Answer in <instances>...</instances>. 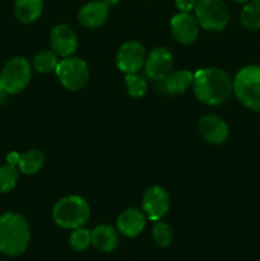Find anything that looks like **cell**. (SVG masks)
<instances>
[{
    "instance_id": "obj_31",
    "label": "cell",
    "mask_w": 260,
    "mask_h": 261,
    "mask_svg": "<svg viewBox=\"0 0 260 261\" xmlns=\"http://www.w3.org/2000/svg\"><path fill=\"white\" fill-rule=\"evenodd\" d=\"M0 261H2V260H0Z\"/></svg>"
},
{
    "instance_id": "obj_30",
    "label": "cell",
    "mask_w": 260,
    "mask_h": 261,
    "mask_svg": "<svg viewBox=\"0 0 260 261\" xmlns=\"http://www.w3.org/2000/svg\"><path fill=\"white\" fill-rule=\"evenodd\" d=\"M232 2L237 3V4H246V3L249 2V0H232Z\"/></svg>"
},
{
    "instance_id": "obj_15",
    "label": "cell",
    "mask_w": 260,
    "mask_h": 261,
    "mask_svg": "<svg viewBox=\"0 0 260 261\" xmlns=\"http://www.w3.org/2000/svg\"><path fill=\"white\" fill-rule=\"evenodd\" d=\"M109 12L110 8L103 2L93 0V2L84 4L79 9L78 20L81 22L82 25L87 28L99 27L109 18Z\"/></svg>"
},
{
    "instance_id": "obj_20",
    "label": "cell",
    "mask_w": 260,
    "mask_h": 261,
    "mask_svg": "<svg viewBox=\"0 0 260 261\" xmlns=\"http://www.w3.org/2000/svg\"><path fill=\"white\" fill-rule=\"evenodd\" d=\"M240 20L247 30H260V0H249L242 8Z\"/></svg>"
},
{
    "instance_id": "obj_10",
    "label": "cell",
    "mask_w": 260,
    "mask_h": 261,
    "mask_svg": "<svg viewBox=\"0 0 260 261\" xmlns=\"http://www.w3.org/2000/svg\"><path fill=\"white\" fill-rule=\"evenodd\" d=\"M172 65V54L167 47H163V46L153 48L145 56V74L148 78L153 79V81H163L171 73Z\"/></svg>"
},
{
    "instance_id": "obj_21",
    "label": "cell",
    "mask_w": 260,
    "mask_h": 261,
    "mask_svg": "<svg viewBox=\"0 0 260 261\" xmlns=\"http://www.w3.org/2000/svg\"><path fill=\"white\" fill-rule=\"evenodd\" d=\"M33 68L42 74H48L55 71L59 65V56L51 51H41L33 58Z\"/></svg>"
},
{
    "instance_id": "obj_18",
    "label": "cell",
    "mask_w": 260,
    "mask_h": 261,
    "mask_svg": "<svg viewBox=\"0 0 260 261\" xmlns=\"http://www.w3.org/2000/svg\"><path fill=\"white\" fill-rule=\"evenodd\" d=\"M194 74L189 70H178L175 73H170L163 79V86L167 93L170 94H183L193 86Z\"/></svg>"
},
{
    "instance_id": "obj_13",
    "label": "cell",
    "mask_w": 260,
    "mask_h": 261,
    "mask_svg": "<svg viewBox=\"0 0 260 261\" xmlns=\"http://www.w3.org/2000/svg\"><path fill=\"white\" fill-rule=\"evenodd\" d=\"M199 133L211 144H223L228 139V125L216 115H205L199 121Z\"/></svg>"
},
{
    "instance_id": "obj_29",
    "label": "cell",
    "mask_w": 260,
    "mask_h": 261,
    "mask_svg": "<svg viewBox=\"0 0 260 261\" xmlns=\"http://www.w3.org/2000/svg\"><path fill=\"white\" fill-rule=\"evenodd\" d=\"M102 2H103L107 7L111 8V7H114V5H116L119 0H102Z\"/></svg>"
},
{
    "instance_id": "obj_2",
    "label": "cell",
    "mask_w": 260,
    "mask_h": 261,
    "mask_svg": "<svg viewBox=\"0 0 260 261\" xmlns=\"http://www.w3.org/2000/svg\"><path fill=\"white\" fill-rule=\"evenodd\" d=\"M31 241V229L27 219L14 212L0 217V254L19 256L27 250Z\"/></svg>"
},
{
    "instance_id": "obj_7",
    "label": "cell",
    "mask_w": 260,
    "mask_h": 261,
    "mask_svg": "<svg viewBox=\"0 0 260 261\" xmlns=\"http://www.w3.org/2000/svg\"><path fill=\"white\" fill-rule=\"evenodd\" d=\"M55 73L61 84L73 92L83 88L89 79V69L86 61L73 56H68L59 61Z\"/></svg>"
},
{
    "instance_id": "obj_12",
    "label": "cell",
    "mask_w": 260,
    "mask_h": 261,
    "mask_svg": "<svg viewBox=\"0 0 260 261\" xmlns=\"http://www.w3.org/2000/svg\"><path fill=\"white\" fill-rule=\"evenodd\" d=\"M199 23L195 15L190 13H177L171 19V33L176 41L183 45L195 42L199 36Z\"/></svg>"
},
{
    "instance_id": "obj_14",
    "label": "cell",
    "mask_w": 260,
    "mask_h": 261,
    "mask_svg": "<svg viewBox=\"0 0 260 261\" xmlns=\"http://www.w3.org/2000/svg\"><path fill=\"white\" fill-rule=\"evenodd\" d=\"M145 221H147V217L143 213V211H139L137 208L125 209L117 217V231L127 239H134L143 232L145 227Z\"/></svg>"
},
{
    "instance_id": "obj_26",
    "label": "cell",
    "mask_w": 260,
    "mask_h": 261,
    "mask_svg": "<svg viewBox=\"0 0 260 261\" xmlns=\"http://www.w3.org/2000/svg\"><path fill=\"white\" fill-rule=\"evenodd\" d=\"M198 0H175L176 8L181 13H191L196 7Z\"/></svg>"
},
{
    "instance_id": "obj_19",
    "label": "cell",
    "mask_w": 260,
    "mask_h": 261,
    "mask_svg": "<svg viewBox=\"0 0 260 261\" xmlns=\"http://www.w3.org/2000/svg\"><path fill=\"white\" fill-rule=\"evenodd\" d=\"M43 163H45L43 153L37 149H31L20 154L18 168L24 175H35V173L40 172L41 168L43 167Z\"/></svg>"
},
{
    "instance_id": "obj_8",
    "label": "cell",
    "mask_w": 260,
    "mask_h": 261,
    "mask_svg": "<svg viewBox=\"0 0 260 261\" xmlns=\"http://www.w3.org/2000/svg\"><path fill=\"white\" fill-rule=\"evenodd\" d=\"M145 61L144 46L137 41L125 42L116 54V65L125 74H134L142 69Z\"/></svg>"
},
{
    "instance_id": "obj_23",
    "label": "cell",
    "mask_w": 260,
    "mask_h": 261,
    "mask_svg": "<svg viewBox=\"0 0 260 261\" xmlns=\"http://www.w3.org/2000/svg\"><path fill=\"white\" fill-rule=\"evenodd\" d=\"M69 244H70V247L74 251H84V250H87L92 245L91 231L84 228V227L73 229L70 237H69Z\"/></svg>"
},
{
    "instance_id": "obj_24",
    "label": "cell",
    "mask_w": 260,
    "mask_h": 261,
    "mask_svg": "<svg viewBox=\"0 0 260 261\" xmlns=\"http://www.w3.org/2000/svg\"><path fill=\"white\" fill-rule=\"evenodd\" d=\"M152 236L158 247L166 249V247H168L172 244L173 232L172 228L167 223L157 221V223L154 224V227L152 229Z\"/></svg>"
},
{
    "instance_id": "obj_25",
    "label": "cell",
    "mask_w": 260,
    "mask_h": 261,
    "mask_svg": "<svg viewBox=\"0 0 260 261\" xmlns=\"http://www.w3.org/2000/svg\"><path fill=\"white\" fill-rule=\"evenodd\" d=\"M125 84H126L127 93L132 97H135V98H140V97H143L147 93V82L142 76L137 75V73L126 74V76H125Z\"/></svg>"
},
{
    "instance_id": "obj_27",
    "label": "cell",
    "mask_w": 260,
    "mask_h": 261,
    "mask_svg": "<svg viewBox=\"0 0 260 261\" xmlns=\"http://www.w3.org/2000/svg\"><path fill=\"white\" fill-rule=\"evenodd\" d=\"M20 154H18L17 152H12L7 155V163L13 166H18V162H19Z\"/></svg>"
},
{
    "instance_id": "obj_11",
    "label": "cell",
    "mask_w": 260,
    "mask_h": 261,
    "mask_svg": "<svg viewBox=\"0 0 260 261\" xmlns=\"http://www.w3.org/2000/svg\"><path fill=\"white\" fill-rule=\"evenodd\" d=\"M51 50L61 58H68L78 47V37L73 28L68 24H58L50 32Z\"/></svg>"
},
{
    "instance_id": "obj_3",
    "label": "cell",
    "mask_w": 260,
    "mask_h": 261,
    "mask_svg": "<svg viewBox=\"0 0 260 261\" xmlns=\"http://www.w3.org/2000/svg\"><path fill=\"white\" fill-rule=\"evenodd\" d=\"M91 216V208L83 198L69 195L61 198L54 205L53 218L59 227L65 229H75L83 227Z\"/></svg>"
},
{
    "instance_id": "obj_4",
    "label": "cell",
    "mask_w": 260,
    "mask_h": 261,
    "mask_svg": "<svg viewBox=\"0 0 260 261\" xmlns=\"http://www.w3.org/2000/svg\"><path fill=\"white\" fill-rule=\"evenodd\" d=\"M233 93L246 109L260 112V65H246L237 71Z\"/></svg>"
},
{
    "instance_id": "obj_16",
    "label": "cell",
    "mask_w": 260,
    "mask_h": 261,
    "mask_svg": "<svg viewBox=\"0 0 260 261\" xmlns=\"http://www.w3.org/2000/svg\"><path fill=\"white\" fill-rule=\"evenodd\" d=\"M92 246L99 252H112L119 246V234L114 227L109 224H99L91 231Z\"/></svg>"
},
{
    "instance_id": "obj_1",
    "label": "cell",
    "mask_w": 260,
    "mask_h": 261,
    "mask_svg": "<svg viewBox=\"0 0 260 261\" xmlns=\"http://www.w3.org/2000/svg\"><path fill=\"white\" fill-rule=\"evenodd\" d=\"M193 91L196 98L209 106H219L229 99L233 81L219 68L199 69L194 73Z\"/></svg>"
},
{
    "instance_id": "obj_22",
    "label": "cell",
    "mask_w": 260,
    "mask_h": 261,
    "mask_svg": "<svg viewBox=\"0 0 260 261\" xmlns=\"http://www.w3.org/2000/svg\"><path fill=\"white\" fill-rule=\"evenodd\" d=\"M18 182L17 166L7 163L0 166V194H7L15 188Z\"/></svg>"
},
{
    "instance_id": "obj_5",
    "label": "cell",
    "mask_w": 260,
    "mask_h": 261,
    "mask_svg": "<svg viewBox=\"0 0 260 261\" xmlns=\"http://www.w3.org/2000/svg\"><path fill=\"white\" fill-rule=\"evenodd\" d=\"M194 12L199 25L211 32L223 31L229 22V10L223 0H198Z\"/></svg>"
},
{
    "instance_id": "obj_17",
    "label": "cell",
    "mask_w": 260,
    "mask_h": 261,
    "mask_svg": "<svg viewBox=\"0 0 260 261\" xmlns=\"http://www.w3.org/2000/svg\"><path fill=\"white\" fill-rule=\"evenodd\" d=\"M43 9L42 0H15L14 15L20 23H32L41 17Z\"/></svg>"
},
{
    "instance_id": "obj_9",
    "label": "cell",
    "mask_w": 260,
    "mask_h": 261,
    "mask_svg": "<svg viewBox=\"0 0 260 261\" xmlns=\"http://www.w3.org/2000/svg\"><path fill=\"white\" fill-rule=\"evenodd\" d=\"M143 213L153 222L161 221L170 209V196L161 186H152L143 195Z\"/></svg>"
},
{
    "instance_id": "obj_6",
    "label": "cell",
    "mask_w": 260,
    "mask_h": 261,
    "mask_svg": "<svg viewBox=\"0 0 260 261\" xmlns=\"http://www.w3.org/2000/svg\"><path fill=\"white\" fill-rule=\"evenodd\" d=\"M32 69L28 60L23 56L10 59L0 71V83L8 94H18L30 84Z\"/></svg>"
},
{
    "instance_id": "obj_28",
    "label": "cell",
    "mask_w": 260,
    "mask_h": 261,
    "mask_svg": "<svg viewBox=\"0 0 260 261\" xmlns=\"http://www.w3.org/2000/svg\"><path fill=\"white\" fill-rule=\"evenodd\" d=\"M7 96H8L7 91H5V89H4L3 84L0 83V103H3V102H4L5 99H7Z\"/></svg>"
}]
</instances>
